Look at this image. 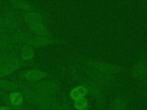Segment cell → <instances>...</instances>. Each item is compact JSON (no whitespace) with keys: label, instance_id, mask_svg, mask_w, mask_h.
<instances>
[{"label":"cell","instance_id":"6","mask_svg":"<svg viewBox=\"0 0 147 110\" xmlns=\"http://www.w3.org/2000/svg\"><path fill=\"white\" fill-rule=\"evenodd\" d=\"M125 105L122 101H116L113 105V110H124Z\"/></svg>","mask_w":147,"mask_h":110},{"label":"cell","instance_id":"4","mask_svg":"<svg viewBox=\"0 0 147 110\" xmlns=\"http://www.w3.org/2000/svg\"><path fill=\"white\" fill-rule=\"evenodd\" d=\"M75 104V107L77 109L79 110H82L84 108H85V107H86L87 102L84 99L80 98L76 100Z\"/></svg>","mask_w":147,"mask_h":110},{"label":"cell","instance_id":"2","mask_svg":"<svg viewBox=\"0 0 147 110\" xmlns=\"http://www.w3.org/2000/svg\"><path fill=\"white\" fill-rule=\"evenodd\" d=\"M86 93V90L83 87H78L74 89L71 92V96L74 99L81 98Z\"/></svg>","mask_w":147,"mask_h":110},{"label":"cell","instance_id":"5","mask_svg":"<svg viewBox=\"0 0 147 110\" xmlns=\"http://www.w3.org/2000/svg\"><path fill=\"white\" fill-rule=\"evenodd\" d=\"M33 49L29 47H28V48H25L23 50L22 56V58L26 60V59H28V58L32 57L33 56Z\"/></svg>","mask_w":147,"mask_h":110},{"label":"cell","instance_id":"1","mask_svg":"<svg viewBox=\"0 0 147 110\" xmlns=\"http://www.w3.org/2000/svg\"><path fill=\"white\" fill-rule=\"evenodd\" d=\"M44 75V73L38 70H33L28 72L26 77L27 79L31 80V81H34V80H37L40 79Z\"/></svg>","mask_w":147,"mask_h":110},{"label":"cell","instance_id":"7","mask_svg":"<svg viewBox=\"0 0 147 110\" xmlns=\"http://www.w3.org/2000/svg\"><path fill=\"white\" fill-rule=\"evenodd\" d=\"M0 110H10L9 108L6 107H0Z\"/></svg>","mask_w":147,"mask_h":110},{"label":"cell","instance_id":"3","mask_svg":"<svg viewBox=\"0 0 147 110\" xmlns=\"http://www.w3.org/2000/svg\"><path fill=\"white\" fill-rule=\"evenodd\" d=\"M11 102L14 105H20L23 100V96L20 93L11 94L10 96Z\"/></svg>","mask_w":147,"mask_h":110}]
</instances>
